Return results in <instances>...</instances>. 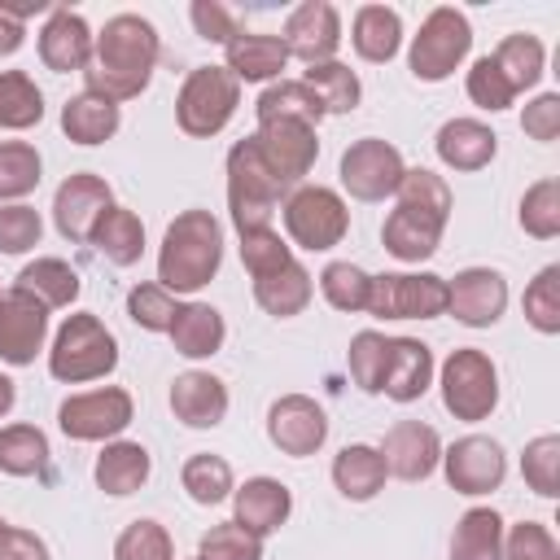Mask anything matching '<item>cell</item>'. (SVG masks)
I'll use <instances>...</instances> for the list:
<instances>
[{"label":"cell","instance_id":"1","mask_svg":"<svg viewBox=\"0 0 560 560\" xmlns=\"http://www.w3.org/2000/svg\"><path fill=\"white\" fill-rule=\"evenodd\" d=\"M158 57H162V39H158V26L140 13H114L96 44H92V61L83 70L88 79V92L122 105L131 96H140L158 70Z\"/></svg>","mask_w":560,"mask_h":560},{"label":"cell","instance_id":"2","mask_svg":"<svg viewBox=\"0 0 560 560\" xmlns=\"http://www.w3.org/2000/svg\"><path fill=\"white\" fill-rule=\"evenodd\" d=\"M223 262V223L210 210H184L162 236L158 284L166 293H197L219 276Z\"/></svg>","mask_w":560,"mask_h":560},{"label":"cell","instance_id":"3","mask_svg":"<svg viewBox=\"0 0 560 560\" xmlns=\"http://www.w3.org/2000/svg\"><path fill=\"white\" fill-rule=\"evenodd\" d=\"M118 368V337L92 315V311H74L61 319L52 346H48V372L61 385H83V381H101Z\"/></svg>","mask_w":560,"mask_h":560},{"label":"cell","instance_id":"4","mask_svg":"<svg viewBox=\"0 0 560 560\" xmlns=\"http://www.w3.org/2000/svg\"><path fill=\"white\" fill-rule=\"evenodd\" d=\"M280 197H289L280 188V179L267 171V162L258 158L254 140H236L228 149V210H232V223L236 232H258V228H271V214L280 206Z\"/></svg>","mask_w":560,"mask_h":560},{"label":"cell","instance_id":"5","mask_svg":"<svg viewBox=\"0 0 560 560\" xmlns=\"http://www.w3.org/2000/svg\"><path fill=\"white\" fill-rule=\"evenodd\" d=\"M241 105V83L223 70V66H197L188 70V79L179 83V96H175V122L184 136L192 140H210L219 136L232 114Z\"/></svg>","mask_w":560,"mask_h":560},{"label":"cell","instance_id":"6","mask_svg":"<svg viewBox=\"0 0 560 560\" xmlns=\"http://www.w3.org/2000/svg\"><path fill=\"white\" fill-rule=\"evenodd\" d=\"M468 48H472V22H468V13L451 9V4H438L420 22V31L411 35L407 66H411V74L420 83H442V79H451L464 66Z\"/></svg>","mask_w":560,"mask_h":560},{"label":"cell","instance_id":"7","mask_svg":"<svg viewBox=\"0 0 560 560\" xmlns=\"http://www.w3.org/2000/svg\"><path fill=\"white\" fill-rule=\"evenodd\" d=\"M280 214H284L289 241L298 249H311V254H324V249L341 245L346 232H350V210H346L341 192L324 188V184H298L284 197Z\"/></svg>","mask_w":560,"mask_h":560},{"label":"cell","instance_id":"8","mask_svg":"<svg viewBox=\"0 0 560 560\" xmlns=\"http://www.w3.org/2000/svg\"><path fill=\"white\" fill-rule=\"evenodd\" d=\"M438 389H442V407L455 420L477 424V420H486L499 407V368H494V359L486 350L459 346V350L446 354Z\"/></svg>","mask_w":560,"mask_h":560},{"label":"cell","instance_id":"9","mask_svg":"<svg viewBox=\"0 0 560 560\" xmlns=\"http://www.w3.org/2000/svg\"><path fill=\"white\" fill-rule=\"evenodd\" d=\"M368 315H376V319H438V315H446V280L433 271L372 276Z\"/></svg>","mask_w":560,"mask_h":560},{"label":"cell","instance_id":"10","mask_svg":"<svg viewBox=\"0 0 560 560\" xmlns=\"http://www.w3.org/2000/svg\"><path fill=\"white\" fill-rule=\"evenodd\" d=\"M136 416V402L122 385H101L88 394H70L57 407V424L74 442H114Z\"/></svg>","mask_w":560,"mask_h":560},{"label":"cell","instance_id":"11","mask_svg":"<svg viewBox=\"0 0 560 560\" xmlns=\"http://www.w3.org/2000/svg\"><path fill=\"white\" fill-rule=\"evenodd\" d=\"M249 140H254L258 158L267 162V171L280 179L284 192H293V188L311 175V166H315V158H319V136H315V127L293 122V118L258 122V131H254Z\"/></svg>","mask_w":560,"mask_h":560},{"label":"cell","instance_id":"12","mask_svg":"<svg viewBox=\"0 0 560 560\" xmlns=\"http://www.w3.org/2000/svg\"><path fill=\"white\" fill-rule=\"evenodd\" d=\"M402 171H407L402 153L389 140H381V136H363V140H354L341 153V188L354 201H385V197H394Z\"/></svg>","mask_w":560,"mask_h":560},{"label":"cell","instance_id":"13","mask_svg":"<svg viewBox=\"0 0 560 560\" xmlns=\"http://www.w3.org/2000/svg\"><path fill=\"white\" fill-rule=\"evenodd\" d=\"M438 464H442V472H446V486H451L455 494H468V499L499 490L503 477H508V455H503V446H499L494 438H486V433H464L459 442H451V446L442 451Z\"/></svg>","mask_w":560,"mask_h":560},{"label":"cell","instance_id":"14","mask_svg":"<svg viewBox=\"0 0 560 560\" xmlns=\"http://www.w3.org/2000/svg\"><path fill=\"white\" fill-rule=\"evenodd\" d=\"M267 438L280 455L306 459L328 442V411L311 394H280L267 411Z\"/></svg>","mask_w":560,"mask_h":560},{"label":"cell","instance_id":"15","mask_svg":"<svg viewBox=\"0 0 560 560\" xmlns=\"http://www.w3.org/2000/svg\"><path fill=\"white\" fill-rule=\"evenodd\" d=\"M280 44H284L289 61L293 57L306 61V66L337 61V48H341V13H337V4H328V0H302L284 18Z\"/></svg>","mask_w":560,"mask_h":560},{"label":"cell","instance_id":"16","mask_svg":"<svg viewBox=\"0 0 560 560\" xmlns=\"http://www.w3.org/2000/svg\"><path fill=\"white\" fill-rule=\"evenodd\" d=\"M109 206H114L109 184H105L96 171H74V175H66V179L57 184V192H52V223H57V232H61L70 245H83V241L92 236L96 219H101Z\"/></svg>","mask_w":560,"mask_h":560},{"label":"cell","instance_id":"17","mask_svg":"<svg viewBox=\"0 0 560 560\" xmlns=\"http://www.w3.org/2000/svg\"><path fill=\"white\" fill-rule=\"evenodd\" d=\"M508 311V280L494 267H464L455 280H446V315H455L464 328H490Z\"/></svg>","mask_w":560,"mask_h":560},{"label":"cell","instance_id":"18","mask_svg":"<svg viewBox=\"0 0 560 560\" xmlns=\"http://www.w3.org/2000/svg\"><path fill=\"white\" fill-rule=\"evenodd\" d=\"M44 341H48V306L22 289H4L0 293V359L9 368H26L35 363Z\"/></svg>","mask_w":560,"mask_h":560},{"label":"cell","instance_id":"19","mask_svg":"<svg viewBox=\"0 0 560 560\" xmlns=\"http://www.w3.org/2000/svg\"><path fill=\"white\" fill-rule=\"evenodd\" d=\"M376 451H381L389 477H398V481H424V477H433V468L442 459V438L424 420H398V424H389V433L381 438Z\"/></svg>","mask_w":560,"mask_h":560},{"label":"cell","instance_id":"20","mask_svg":"<svg viewBox=\"0 0 560 560\" xmlns=\"http://www.w3.org/2000/svg\"><path fill=\"white\" fill-rule=\"evenodd\" d=\"M92 44H96V35L83 22V13L52 9L48 22H44V31H39V61L48 70H57V74H70V70L83 74L88 61H92Z\"/></svg>","mask_w":560,"mask_h":560},{"label":"cell","instance_id":"21","mask_svg":"<svg viewBox=\"0 0 560 560\" xmlns=\"http://www.w3.org/2000/svg\"><path fill=\"white\" fill-rule=\"evenodd\" d=\"M171 411L188 429H214L228 416V385L214 372L188 368L171 381Z\"/></svg>","mask_w":560,"mask_h":560},{"label":"cell","instance_id":"22","mask_svg":"<svg viewBox=\"0 0 560 560\" xmlns=\"http://www.w3.org/2000/svg\"><path fill=\"white\" fill-rule=\"evenodd\" d=\"M289 512H293V490L276 477H249L245 486L232 490V521L258 538L276 534L289 521Z\"/></svg>","mask_w":560,"mask_h":560},{"label":"cell","instance_id":"23","mask_svg":"<svg viewBox=\"0 0 560 560\" xmlns=\"http://www.w3.org/2000/svg\"><path fill=\"white\" fill-rule=\"evenodd\" d=\"M433 385V350L416 337H389V359L381 376V394L394 402H416Z\"/></svg>","mask_w":560,"mask_h":560},{"label":"cell","instance_id":"24","mask_svg":"<svg viewBox=\"0 0 560 560\" xmlns=\"http://www.w3.org/2000/svg\"><path fill=\"white\" fill-rule=\"evenodd\" d=\"M433 149L451 171H481L494 162L499 136L481 118H446L433 136Z\"/></svg>","mask_w":560,"mask_h":560},{"label":"cell","instance_id":"25","mask_svg":"<svg viewBox=\"0 0 560 560\" xmlns=\"http://www.w3.org/2000/svg\"><path fill=\"white\" fill-rule=\"evenodd\" d=\"M223 70L236 79V83H276L280 70L289 66V52L280 44V35H254V31H241L228 48H223Z\"/></svg>","mask_w":560,"mask_h":560},{"label":"cell","instance_id":"26","mask_svg":"<svg viewBox=\"0 0 560 560\" xmlns=\"http://www.w3.org/2000/svg\"><path fill=\"white\" fill-rule=\"evenodd\" d=\"M442 232H446L442 219L420 214V210H407V206H394L389 219H385V228H381V241H385V249L398 262H424V258L438 254Z\"/></svg>","mask_w":560,"mask_h":560},{"label":"cell","instance_id":"27","mask_svg":"<svg viewBox=\"0 0 560 560\" xmlns=\"http://www.w3.org/2000/svg\"><path fill=\"white\" fill-rule=\"evenodd\" d=\"M166 337H171L175 354H184V359H210V354L223 350L228 324H223V315L210 302H179Z\"/></svg>","mask_w":560,"mask_h":560},{"label":"cell","instance_id":"28","mask_svg":"<svg viewBox=\"0 0 560 560\" xmlns=\"http://www.w3.org/2000/svg\"><path fill=\"white\" fill-rule=\"evenodd\" d=\"M149 472H153L149 451H144L140 442H122V438L105 442V446H101V455H96V464H92L96 486H101L105 494H114V499L136 494V490L149 481Z\"/></svg>","mask_w":560,"mask_h":560},{"label":"cell","instance_id":"29","mask_svg":"<svg viewBox=\"0 0 560 560\" xmlns=\"http://www.w3.org/2000/svg\"><path fill=\"white\" fill-rule=\"evenodd\" d=\"M311 293H315V280L298 258H289L284 267H276L267 276H254V302L276 319L302 315L311 306Z\"/></svg>","mask_w":560,"mask_h":560},{"label":"cell","instance_id":"30","mask_svg":"<svg viewBox=\"0 0 560 560\" xmlns=\"http://www.w3.org/2000/svg\"><path fill=\"white\" fill-rule=\"evenodd\" d=\"M385 459H381V451L376 446H368V442H350V446H341L337 455H332V486L350 499V503H368V499H376L381 490H385Z\"/></svg>","mask_w":560,"mask_h":560},{"label":"cell","instance_id":"31","mask_svg":"<svg viewBox=\"0 0 560 560\" xmlns=\"http://www.w3.org/2000/svg\"><path fill=\"white\" fill-rule=\"evenodd\" d=\"M350 44L363 61H394L402 48V18L389 4H359L350 22Z\"/></svg>","mask_w":560,"mask_h":560},{"label":"cell","instance_id":"32","mask_svg":"<svg viewBox=\"0 0 560 560\" xmlns=\"http://www.w3.org/2000/svg\"><path fill=\"white\" fill-rule=\"evenodd\" d=\"M118 122H122V109L88 88L61 105V131L74 144H105V140H114Z\"/></svg>","mask_w":560,"mask_h":560},{"label":"cell","instance_id":"33","mask_svg":"<svg viewBox=\"0 0 560 560\" xmlns=\"http://www.w3.org/2000/svg\"><path fill=\"white\" fill-rule=\"evenodd\" d=\"M88 245H96V254H101L105 262H114V267H131V262H140V254H144V223H140L136 210H127V206H109V210L96 219Z\"/></svg>","mask_w":560,"mask_h":560},{"label":"cell","instance_id":"34","mask_svg":"<svg viewBox=\"0 0 560 560\" xmlns=\"http://www.w3.org/2000/svg\"><path fill=\"white\" fill-rule=\"evenodd\" d=\"M13 289H22V293H31L35 302H44L48 311H57V306H70V302L79 298L83 280H79V271H74L66 258H35V262H26V267L18 271Z\"/></svg>","mask_w":560,"mask_h":560},{"label":"cell","instance_id":"35","mask_svg":"<svg viewBox=\"0 0 560 560\" xmlns=\"http://www.w3.org/2000/svg\"><path fill=\"white\" fill-rule=\"evenodd\" d=\"M503 516L494 508H468L451 534V560H499L503 556Z\"/></svg>","mask_w":560,"mask_h":560},{"label":"cell","instance_id":"36","mask_svg":"<svg viewBox=\"0 0 560 560\" xmlns=\"http://www.w3.org/2000/svg\"><path fill=\"white\" fill-rule=\"evenodd\" d=\"M254 114L258 122H276V118H293V122H306V127H319L324 118V105L315 101V92L302 83V79H276L258 92L254 101Z\"/></svg>","mask_w":560,"mask_h":560},{"label":"cell","instance_id":"37","mask_svg":"<svg viewBox=\"0 0 560 560\" xmlns=\"http://www.w3.org/2000/svg\"><path fill=\"white\" fill-rule=\"evenodd\" d=\"M490 61L499 66V74H503V79L512 83V92L521 96V92H529V88L542 79L547 52H542V39H538V35L516 31V35H503V39H499V48L490 52Z\"/></svg>","mask_w":560,"mask_h":560},{"label":"cell","instance_id":"38","mask_svg":"<svg viewBox=\"0 0 560 560\" xmlns=\"http://www.w3.org/2000/svg\"><path fill=\"white\" fill-rule=\"evenodd\" d=\"M179 486L188 490V499H192V503L214 508V503L232 499L236 477H232V464H228L223 455L197 451V455H188V459H184V468H179Z\"/></svg>","mask_w":560,"mask_h":560},{"label":"cell","instance_id":"39","mask_svg":"<svg viewBox=\"0 0 560 560\" xmlns=\"http://www.w3.org/2000/svg\"><path fill=\"white\" fill-rule=\"evenodd\" d=\"M44 179V158L26 140H0V206L31 197Z\"/></svg>","mask_w":560,"mask_h":560},{"label":"cell","instance_id":"40","mask_svg":"<svg viewBox=\"0 0 560 560\" xmlns=\"http://www.w3.org/2000/svg\"><path fill=\"white\" fill-rule=\"evenodd\" d=\"M302 83L315 92V101L324 105V114H350V109H359L363 83H359V74H354L346 61H319V66H306Z\"/></svg>","mask_w":560,"mask_h":560},{"label":"cell","instance_id":"41","mask_svg":"<svg viewBox=\"0 0 560 560\" xmlns=\"http://www.w3.org/2000/svg\"><path fill=\"white\" fill-rule=\"evenodd\" d=\"M48 438L35 424H4L0 429V472L9 477H39L48 468Z\"/></svg>","mask_w":560,"mask_h":560},{"label":"cell","instance_id":"42","mask_svg":"<svg viewBox=\"0 0 560 560\" xmlns=\"http://www.w3.org/2000/svg\"><path fill=\"white\" fill-rule=\"evenodd\" d=\"M44 118V92L26 70H0V127L26 131Z\"/></svg>","mask_w":560,"mask_h":560},{"label":"cell","instance_id":"43","mask_svg":"<svg viewBox=\"0 0 560 560\" xmlns=\"http://www.w3.org/2000/svg\"><path fill=\"white\" fill-rule=\"evenodd\" d=\"M394 197H398V206L420 210V214H433L442 223L451 219V206H455L451 184L438 171H429V166H407L402 179H398V188H394Z\"/></svg>","mask_w":560,"mask_h":560},{"label":"cell","instance_id":"44","mask_svg":"<svg viewBox=\"0 0 560 560\" xmlns=\"http://www.w3.org/2000/svg\"><path fill=\"white\" fill-rule=\"evenodd\" d=\"M516 219H521L525 236H534V241L560 236V179L547 175V179L529 184L525 197H521V214Z\"/></svg>","mask_w":560,"mask_h":560},{"label":"cell","instance_id":"45","mask_svg":"<svg viewBox=\"0 0 560 560\" xmlns=\"http://www.w3.org/2000/svg\"><path fill=\"white\" fill-rule=\"evenodd\" d=\"M319 293H324V302L332 306V311H346V315H354V311H368V293H372V276L363 271V267H354V262H328L324 271H319Z\"/></svg>","mask_w":560,"mask_h":560},{"label":"cell","instance_id":"46","mask_svg":"<svg viewBox=\"0 0 560 560\" xmlns=\"http://www.w3.org/2000/svg\"><path fill=\"white\" fill-rule=\"evenodd\" d=\"M521 477L534 494L556 499L560 494V433H538L521 451Z\"/></svg>","mask_w":560,"mask_h":560},{"label":"cell","instance_id":"47","mask_svg":"<svg viewBox=\"0 0 560 560\" xmlns=\"http://www.w3.org/2000/svg\"><path fill=\"white\" fill-rule=\"evenodd\" d=\"M521 306H525V319H529L534 332H542V337H556L560 332V267L556 262H547L525 284Z\"/></svg>","mask_w":560,"mask_h":560},{"label":"cell","instance_id":"48","mask_svg":"<svg viewBox=\"0 0 560 560\" xmlns=\"http://www.w3.org/2000/svg\"><path fill=\"white\" fill-rule=\"evenodd\" d=\"M385 359H389V337H385V332L363 328V332H354V337H350L346 368H350V381H354L363 394H381Z\"/></svg>","mask_w":560,"mask_h":560},{"label":"cell","instance_id":"49","mask_svg":"<svg viewBox=\"0 0 560 560\" xmlns=\"http://www.w3.org/2000/svg\"><path fill=\"white\" fill-rule=\"evenodd\" d=\"M114 560H175V542L162 521L140 516L114 538Z\"/></svg>","mask_w":560,"mask_h":560},{"label":"cell","instance_id":"50","mask_svg":"<svg viewBox=\"0 0 560 560\" xmlns=\"http://www.w3.org/2000/svg\"><path fill=\"white\" fill-rule=\"evenodd\" d=\"M175 311H179V298L166 293L158 280H144V284H136V289L127 293V315H131V324L144 328V332H166L171 319H175Z\"/></svg>","mask_w":560,"mask_h":560},{"label":"cell","instance_id":"51","mask_svg":"<svg viewBox=\"0 0 560 560\" xmlns=\"http://www.w3.org/2000/svg\"><path fill=\"white\" fill-rule=\"evenodd\" d=\"M201 560H262V538L249 534L245 525L236 521H223V525H210L201 534V547H197Z\"/></svg>","mask_w":560,"mask_h":560},{"label":"cell","instance_id":"52","mask_svg":"<svg viewBox=\"0 0 560 560\" xmlns=\"http://www.w3.org/2000/svg\"><path fill=\"white\" fill-rule=\"evenodd\" d=\"M464 92H468V101H472L477 109H490V114H499V109H508V105L516 101L512 83L499 74V66L490 61V52L477 57V61L468 66V74H464Z\"/></svg>","mask_w":560,"mask_h":560},{"label":"cell","instance_id":"53","mask_svg":"<svg viewBox=\"0 0 560 560\" xmlns=\"http://www.w3.org/2000/svg\"><path fill=\"white\" fill-rule=\"evenodd\" d=\"M499 560H560V542L542 521H521L503 529V556Z\"/></svg>","mask_w":560,"mask_h":560},{"label":"cell","instance_id":"54","mask_svg":"<svg viewBox=\"0 0 560 560\" xmlns=\"http://www.w3.org/2000/svg\"><path fill=\"white\" fill-rule=\"evenodd\" d=\"M289 258H293V245H289L276 228H258V232H245V236H241V262H245L249 280H254V276H267V271H276V267H284Z\"/></svg>","mask_w":560,"mask_h":560},{"label":"cell","instance_id":"55","mask_svg":"<svg viewBox=\"0 0 560 560\" xmlns=\"http://www.w3.org/2000/svg\"><path fill=\"white\" fill-rule=\"evenodd\" d=\"M39 236H44V219L35 206L26 201L0 206V254H26L39 245Z\"/></svg>","mask_w":560,"mask_h":560},{"label":"cell","instance_id":"56","mask_svg":"<svg viewBox=\"0 0 560 560\" xmlns=\"http://www.w3.org/2000/svg\"><path fill=\"white\" fill-rule=\"evenodd\" d=\"M188 22H192V31H197L206 44H223V48H228V44L241 35L232 9L219 4V0H192V4H188Z\"/></svg>","mask_w":560,"mask_h":560},{"label":"cell","instance_id":"57","mask_svg":"<svg viewBox=\"0 0 560 560\" xmlns=\"http://www.w3.org/2000/svg\"><path fill=\"white\" fill-rule=\"evenodd\" d=\"M521 131L538 144H551L560 136V96L556 92H542L534 96L525 109H521Z\"/></svg>","mask_w":560,"mask_h":560},{"label":"cell","instance_id":"58","mask_svg":"<svg viewBox=\"0 0 560 560\" xmlns=\"http://www.w3.org/2000/svg\"><path fill=\"white\" fill-rule=\"evenodd\" d=\"M0 560H52V556H48V542L35 529L4 525V534H0Z\"/></svg>","mask_w":560,"mask_h":560},{"label":"cell","instance_id":"59","mask_svg":"<svg viewBox=\"0 0 560 560\" xmlns=\"http://www.w3.org/2000/svg\"><path fill=\"white\" fill-rule=\"evenodd\" d=\"M22 39H26V22H18L13 13H4V9H0V57L18 52V48H22Z\"/></svg>","mask_w":560,"mask_h":560},{"label":"cell","instance_id":"60","mask_svg":"<svg viewBox=\"0 0 560 560\" xmlns=\"http://www.w3.org/2000/svg\"><path fill=\"white\" fill-rule=\"evenodd\" d=\"M13 402H18V385H13V381L0 372V420L13 411Z\"/></svg>","mask_w":560,"mask_h":560},{"label":"cell","instance_id":"61","mask_svg":"<svg viewBox=\"0 0 560 560\" xmlns=\"http://www.w3.org/2000/svg\"><path fill=\"white\" fill-rule=\"evenodd\" d=\"M4 525H9V521H4V516H0V534H4Z\"/></svg>","mask_w":560,"mask_h":560},{"label":"cell","instance_id":"62","mask_svg":"<svg viewBox=\"0 0 560 560\" xmlns=\"http://www.w3.org/2000/svg\"><path fill=\"white\" fill-rule=\"evenodd\" d=\"M192 560H201V556H192Z\"/></svg>","mask_w":560,"mask_h":560},{"label":"cell","instance_id":"63","mask_svg":"<svg viewBox=\"0 0 560 560\" xmlns=\"http://www.w3.org/2000/svg\"><path fill=\"white\" fill-rule=\"evenodd\" d=\"M0 293H4V289H0Z\"/></svg>","mask_w":560,"mask_h":560}]
</instances>
